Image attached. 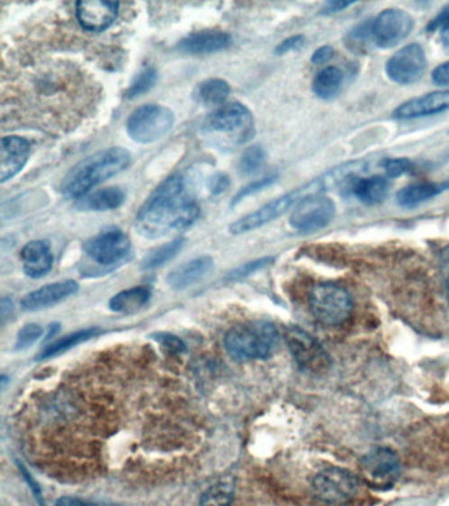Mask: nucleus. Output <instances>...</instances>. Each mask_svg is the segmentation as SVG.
Segmentation results:
<instances>
[{
	"label": "nucleus",
	"instance_id": "nucleus-1",
	"mask_svg": "<svg viewBox=\"0 0 449 506\" xmlns=\"http://www.w3.org/2000/svg\"><path fill=\"white\" fill-rule=\"evenodd\" d=\"M201 207L180 175L170 176L147 198L136 215V229L144 238L158 239L194 224Z\"/></svg>",
	"mask_w": 449,
	"mask_h": 506
},
{
	"label": "nucleus",
	"instance_id": "nucleus-2",
	"mask_svg": "<svg viewBox=\"0 0 449 506\" xmlns=\"http://www.w3.org/2000/svg\"><path fill=\"white\" fill-rule=\"evenodd\" d=\"M130 153L123 148H110L101 150L67 173L62 182L61 190L67 198H84L96 185L113 177L130 167Z\"/></svg>",
	"mask_w": 449,
	"mask_h": 506
},
{
	"label": "nucleus",
	"instance_id": "nucleus-3",
	"mask_svg": "<svg viewBox=\"0 0 449 506\" xmlns=\"http://www.w3.org/2000/svg\"><path fill=\"white\" fill-rule=\"evenodd\" d=\"M280 335L268 322L249 323L229 330L224 338V346L229 357L238 362L266 359L277 347Z\"/></svg>",
	"mask_w": 449,
	"mask_h": 506
},
{
	"label": "nucleus",
	"instance_id": "nucleus-4",
	"mask_svg": "<svg viewBox=\"0 0 449 506\" xmlns=\"http://www.w3.org/2000/svg\"><path fill=\"white\" fill-rule=\"evenodd\" d=\"M175 124V113L160 104H144L130 113L127 122L128 135L141 144L155 143L164 138Z\"/></svg>",
	"mask_w": 449,
	"mask_h": 506
},
{
	"label": "nucleus",
	"instance_id": "nucleus-5",
	"mask_svg": "<svg viewBox=\"0 0 449 506\" xmlns=\"http://www.w3.org/2000/svg\"><path fill=\"white\" fill-rule=\"evenodd\" d=\"M312 314L324 325H342L354 309L351 295L334 284H318L310 293Z\"/></svg>",
	"mask_w": 449,
	"mask_h": 506
},
{
	"label": "nucleus",
	"instance_id": "nucleus-6",
	"mask_svg": "<svg viewBox=\"0 0 449 506\" xmlns=\"http://www.w3.org/2000/svg\"><path fill=\"white\" fill-rule=\"evenodd\" d=\"M359 485V479L352 472L331 467L314 477L311 489L319 501L340 505L351 501L356 496Z\"/></svg>",
	"mask_w": 449,
	"mask_h": 506
},
{
	"label": "nucleus",
	"instance_id": "nucleus-7",
	"mask_svg": "<svg viewBox=\"0 0 449 506\" xmlns=\"http://www.w3.org/2000/svg\"><path fill=\"white\" fill-rule=\"evenodd\" d=\"M402 474L400 457L389 448H374L360 462V474L369 487L381 489L393 488Z\"/></svg>",
	"mask_w": 449,
	"mask_h": 506
},
{
	"label": "nucleus",
	"instance_id": "nucleus-8",
	"mask_svg": "<svg viewBox=\"0 0 449 506\" xmlns=\"http://www.w3.org/2000/svg\"><path fill=\"white\" fill-rule=\"evenodd\" d=\"M337 214L331 198L323 194L307 195L301 199L290 217V226L301 232H315L326 229Z\"/></svg>",
	"mask_w": 449,
	"mask_h": 506
},
{
	"label": "nucleus",
	"instance_id": "nucleus-9",
	"mask_svg": "<svg viewBox=\"0 0 449 506\" xmlns=\"http://www.w3.org/2000/svg\"><path fill=\"white\" fill-rule=\"evenodd\" d=\"M285 339L300 368L311 374H322L331 366V360L322 344L305 330L289 327L286 330Z\"/></svg>",
	"mask_w": 449,
	"mask_h": 506
},
{
	"label": "nucleus",
	"instance_id": "nucleus-10",
	"mask_svg": "<svg viewBox=\"0 0 449 506\" xmlns=\"http://www.w3.org/2000/svg\"><path fill=\"white\" fill-rule=\"evenodd\" d=\"M414 28L410 14L400 8L383 10L372 24L374 44L382 50H391L408 39Z\"/></svg>",
	"mask_w": 449,
	"mask_h": 506
},
{
	"label": "nucleus",
	"instance_id": "nucleus-11",
	"mask_svg": "<svg viewBox=\"0 0 449 506\" xmlns=\"http://www.w3.org/2000/svg\"><path fill=\"white\" fill-rule=\"evenodd\" d=\"M84 249L93 263L101 267L116 266L130 253V240L121 230H106L91 238Z\"/></svg>",
	"mask_w": 449,
	"mask_h": 506
},
{
	"label": "nucleus",
	"instance_id": "nucleus-12",
	"mask_svg": "<svg viewBox=\"0 0 449 506\" xmlns=\"http://www.w3.org/2000/svg\"><path fill=\"white\" fill-rule=\"evenodd\" d=\"M427 68L425 50L419 44H410L398 50L386 62V74L400 85H411L420 81Z\"/></svg>",
	"mask_w": 449,
	"mask_h": 506
},
{
	"label": "nucleus",
	"instance_id": "nucleus-13",
	"mask_svg": "<svg viewBox=\"0 0 449 506\" xmlns=\"http://www.w3.org/2000/svg\"><path fill=\"white\" fill-rule=\"evenodd\" d=\"M307 189L309 187L305 185V186L295 190V192L289 193V194L283 195V197L277 199H273L265 206L258 209L257 212L238 219V221L232 224L229 230H231L232 234L238 235L252 231V230L258 229V227L264 226V224H268L269 221H274V219L285 214L292 204L298 203L301 199L310 195Z\"/></svg>",
	"mask_w": 449,
	"mask_h": 506
},
{
	"label": "nucleus",
	"instance_id": "nucleus-14",
	"mask_svg": "<svg viewBox=\"0 0 449 506\" xmlns=\"http://www.w3.org/2000/svg\"><path fill=\"white\" fill-rule=\"evenodd\" d=\"M206 127L219 133H240L241 140H248L253 133V116L244 104L235 102L215 110L207 118Z\"/></svg>",
	"mask_w": 449,
	"mask_h": 506
},
{
	"label": "nucleus",
	"instance_id": "nucleus-15",
	"mask_svg": "<svg viewBox=\"0 0 449 506\" xmlns=\"http://www.w3.org/2000/svg\"><path fill=\"white\" fill-rule=\"evenodd\" d=\"M119 3L84 0L76 3V19L90 32H103L118 18Z\"/></svg>",
	"mask_w": 449,
	"mask_h": 506
},
{
	"label": "nucleus",
	"instance_id": "nucleus-16",
	"mask_svg": "<svg viewBox=\"0 0 449 506\" xmlns=\"http://www.w3.org/2000/svg\"><path fill=\"white\" fill-rule=\"evenodd\" d=\"M449 110V90L434 91L400 104L393 113L394 118L410 121L436 115Z\"/></svg>",
	"mask_w": 449,
	"mask_h": 506
},
{
	"label": "nucleus",
	"instance_id": "nucleus-17",
	"mask_svg": "<svg viewBox=\"0 0 449 506\" xmlns=\"http://www.w3.org/2000/svg\"><path fill=\"white\" fill-rule=\"evenodd\" d=\"M31 147L25 139L19 136H5L0 147V178L2 182L11 180L22 172L30 158Z\"/></svg>",
	"mask_w": 449,
	"mask_h": 506
},
{
	"label": "nucleus",
	"instance_id": "nucleus-18",
	"mask_svg": "<svg viewBox=\"0 0 449 506\" xmlns=\"http://www.w3.org/2000/svg\"><path fill=\"white\" fill-rule=\"evenodd\" d=\"M76 292H78V284L76 281L67 280L49 284L25 295L22 300V308L28 312L50 308L67 300L70 295L76 294Z\"/></svg>",
	"mask_w": 449,
	"mask_h": 506
},
{
	"label": "nucleus",
	"instance_id": "nucleus-19",
	"mask_svg": "<svg viewBox=\"0 0 449 506\" xmlns=\"http://www.w3.org/2000/svg\"><path fill=\"white\" fill-rule=\"evenodd\" d=\"M231 44V36L220 31H202L181 40L178 50L187 55H210L227 50Z\"/></svg>",
	"mask_w": 449,
	"mask_h": 506
},
{
	"label": "nucleus",
	"instance_id": "nucleus-20",
	"mask_svg": "<svg viewBox=\"0 0 449 506\" xmlns=\"http://www.w3.org/2000/svg\"><path fill=\"white\" fill-rule=\"evenodd\" d=\"M22 261V269L27 276L40 278L47 275L52 269L53 253L48 241H30L20 253Z\"/></svg>",
	"mask_w": 449,
	"mask_h": 506
},
{
	"label": "nucleus",
	"instance_id": "nucleus-21",
	"mask_svg": "<svg viewBox=\"0 0 449 506\" xmlns=\"http://www.w3.org/2000/svg\"><path fill=\"white\" fill-rule=\"evenodd\" d=\"M212 266H214V261L209 256L194 258V260L184 263V266L170 272L166 278L167 284H169L170 288L175 290L189 288V286L199 283L202 278L206 277L207 273L211 271Z\"/></svg>",
	"mask_w": 449,
	"mask_h": 506
},
{
	"label": "nucleus",
	"instance_id": "nucleus-22",
	"mask_svg": "<svg viewBox=\"0 0 449 506\" xmlns=\"http://www.w3.org/2000/svg\"><path fill=\"white\" fill-rule=\"evenodd\" d=\"M391 192V182L381 176L374 177L360 178L355 181L352 193L355 197L359 199L361 203L374 206V204L382 203L388 198Z\"/></svg>",
	"mask_w": 449,
	"mask_h": 506
},
{
	"label": "nucleus",
	"instance_id": "nucleus-23",
	"mask_svg": "<svg viewBox=\"0 0 449 506\" xmlns=\"http://www.w3.org/2000/svg\"><path fill=\"white\" fill-rule=\"evenodd\" d=\"M445 190H448L445 182H442V184L419 182V184L409 185L398 193V204L406 207V209H411V207L418 206L423 202L430 201L436 195L442 194Z\"/></svg>",
	"mask_w": 449,
	"mask_h": 506
},
{
	"label": "nucleus",
	"instance_id": "nucleus-24",
	"mask_svg": "<svg viewBox=\"0 0 449 506\" xmlns=\"http://www.w3.org/2000/svg\"><path fill=\"white\" fill-rule=\"evenodd\" d=\"M124 199H126V194L123 190L119 187H106V189L98 190V192L91 193L82 198L79 207L90 210V212H108V210L121 207Z\"/></svg>",
	"mask_w": 449,
	"mask_h": 506
},
{
	"label": "nucleus",
	"instance_id": "nucleus-25",
	"mask_svg": "<svg viewBox=\"0 0 449 506\" xmlns=\"http://www.w3.org/2000/svg\"><path fill=\"white\" fill-rule=\"evenodd\" d=\"M229 93H231V87L226 81L212 78L201 82L195 87L193 96H194L195 102L203 106H220L229 98Z\"/></svg>",
	"mask_w": 449,
	"mask_h": 506
},
{
	"label": "nucleus",
	"instance_id": "nucleus-26",
	"mask_svg": "<svg viewBox=\"0 0 449 506\" xmlns=\"http://www.w3.org/2000/svg\"><path fill=\"white\" fill-rule=\"evenodd\" d=\"M149 300L150 289L147 286H139V288L124 290V292L113 295L110 301V309L115 312H121V314H130V312H135L143 308L145 303H149Z\"/></svg>",
	"mask_w": 449,
	"mask_h": 506
},
{
	"label": "nucleus",
	"instance_id": "nucleus-27",
	"mask_svg": "<svg viewBox=\"0 0 449 506\" xmlns=\"http://www.w3.org/2000/svg\"><path fill=\"white\" fill-rule=\"evenodd\" d=\"M344 74L339 68L328 67L318 73L312 82V91L320 99H331L342 89Z\"/></svg>",
	"mask_w": 449,
	"mask_h": 506
},
{
	"label": "nucleus",
	"instance_id": "nucleus-28",
	"mask_svg": "<svg viewBox=\"0 0 449 506\" xmlns=\"http://www.w3.org/2000/svg\"><path fill=\"white\" fill-rule=\"evenodd\" d=\"M99 332L101 331L98 329H86L67 335V337L56 340V342L49 344L47 348H44V351L40 354V359H49V357H57V355L62 354V352L67 351V349L73 348L78 344L87 342L91 338L96 337Z\"/></svg>",
	"mask_w": 449,
	"mask_h": 506
},
{
	"label": "nucleus",
	"instance_id": "nucleus-29",
	"mask_svg": "<svg viewBox=\"0 0 449 506\" xmlns=\"http://www.w3.org/2000/svg\"><path fill=\"white\" fill-rule=\"evenodd\" d=\"M184 239H175V240L170 241V243L162 244L160 247H156L152 249L147 256H145L143 260L144 269H155L158 267L165 266L167 261L173 260L181 249L184 246Z\"/></svg>",
	"mask_w": 449,
	"mask_h": 506
},
{
	"label": "nucleus",
	"instance_id": "nucleus-30",
	"mask_svg": "<svg viewBox=\"0 0 449 506\" xmlns=\"http://www.w3.org/2000/svg\"><path fill=\"white\" fill-rule=\"evenodd\" d=\"M234 493V483L221 480L202 494L199 506H231Z\"/></svg>",
	"mask_w": 449,
	"mask_h": 506
},
{
	"label": "nucleus",
	"instance_id": "nucleus-31",
	"mask_svg": "<svg viewBox=\"0 0 449 506\" xmlns=\"http://www.w3.org/2000/svg\"><path fill=\"white\" fill-rule=\"evenodd\" d=\"M157 82V72L153 68H147L133 79L132 85L127 90V98L133 99L136 96L143 95L155 86Z\"/></svg>",
	"mask_w": 449,
	"mask_h": 506
},
{
	"label": "nucleus",
	"instance_id": "nucleus-32",
	"mask_svg": "<svg viewBox=\"0 0 449 506\" xmlns=\"http://www.w3.org/2000/svg\"><path fill=\"white\" fill-rule=\"evenodd\" d=\"M264 161H265V152H264L263 148L255 145V147H249L243 153L240 161H238V169L244 175H252L264 164Z\"/></svg>",
	"mask_w": 449,
	"mask_h": 506
},
{
	"label": "nucleus",
	"instance_id": "nucleus-33",
	"mask_svg": "<svg viewBox=\"0 0 449 506\" xmlns=\"http://www.w3.org/2000/svg\"><path fill=\"white\" fill-rule=\"evenodd\" d=\"M381 167L385 170L386 176L391 178L400 177V176L410 173L413 170V163L409 158H385L381 163Z\"/></svg>",
	"mask_w": 449,
	"mask_h": 506
},
{
	"label": "nucleus",
	"instance_id": "nucleus-34",
	"mask_svg": "<svg viewBox=\"0 0 449 506\" xmlns=\"http://www.w3.org/2000/svg\"><path fill=\"white\" fill-rule=\"evenodd\" d=\"M42 329L39 325H27L20 330L18 334V340H16V348L22 349L27 348V347L32 346L33 343L39 340L41 337Z\"/></svg>",
	"mask_w": 449,
	"mask_h": 506
},
{
	"label": "nucleus",
	"instance_id": "nucleus-35",
	"mask_svg": "<svg viewBox=\"0 0 449 506\" xmlns=\"http://www.w3.org/2000/svg\"><path fill=\"white\" fill-rule=\"evenodd\" d=\"M273 258H260V260L251 261V263L244 264L240 268L235 269L231 275L229 276V280L238 281L241 278L248 277V276L253 275V273L260 271V269L265 268L268 264L272 263Z\"/></svg>",
	"mask_w": 449,
	"mask_h": 506
},
{
	"label": "nucleus",
	"instance_id": "nucleus-36",
	"mask_svg": "<svg viewBox=\"0 0 449 506\" xmlns=\"http://www.w3.org/2000/svg\"><path fill=\"white\" fill-rule=\"evenodd\" d=\"M275 180H277L275 176H268V177H264L261 178V180L252 182V184H249L248 186L241 189V192H238V194L236 195L234 199V204L243 201L244 198L251 197V195L256 194V193L261 192V190H264L265 187L270 186V185L274 184Z\"/></svg>",
	"mask_w": 449,
	"mask_h": 506
},
{
	"label": "nucleus",
	"instance_id": "nucleus-37",
	"mask_svg": "<svg viewBox=\"0 0 449 506\" xmlns=\"http://www.w3.org/2000/svg\"><path fill=\"white\" fill-rule=\"evenodd\" d=\"M155 339L161 344L162 348L166 349L170 354H182L186 351V346L180 338L175 337V335L157 334Z\"/></svg>",
	"mask_w": 449,
	"mask_h": 506
},
{
	"label": "nucleus",
	"instance_id": "nucleus-38",
	"mask_svg": "<svg viewBox=\"0 0 449 506\" xmlns=\"http://www.w3.org/2000/svg\"><path fill=\"white\" fill-rule=\"evenodd\" d=\"M231 181L226 173H216L209 180V190L211 194L219 195L221 193H226L229 190Z\"/></svg>",
	"mask_w": 449,
	"mask_h": 506
},
{
	"label": "nucleus",
	"instance_id": "nucleus-39",
	"mask_svg": "<svg viewBox=\"0 0 449 506\" xmlns=\"http://www.w3.org/2000/svg\"><path fill=\"white\" fill-rule=\"evenodd\" d=\"M432 82L437 86L448 87L449 86V61L445 64L439 65L435 68L432 72Z\"/></svg>",
	"mask_w": 449,
	"mask_h": 506
},
{
	"label": "nucleus",
	"instance_id": "nucleus-40",
	"mask_svg": "<svg viewBox=\"0 0 449 506\" xmlns=\"http://www.w3.org/2000/svg\"><path fill=\"white\" fill-rule=\"evenodd\" d=\"M303 40L305 37L297 35L289 37V39L283 40L277 48H275V53L277 55H285V53L292 52V50H297L301 45L303 44Z\"/></svg>",
	"mask_w": 449,
	"mask_h": 506
},
{
	"label": "nucleus",
	"instance_id": "nucleus-41",
	"mask_svg": "<svg viewBox=\"0 0 449 506\" xmlns=\"http://www.w3.org/2000/svg\"><path fill=\"white\" fill-rule=\"evenodd\" d=\"M447 25H449V5L445 10H442V13L436 18L431 20L427 31L428 32H436V31H442Z\"/></svg>",
	"mask_w": 449,
	"mask_h": 506
},
{
	"label": "nucleus",
	"instance_id": "nucleus-42",
	"mask_svg": "<svg viewBox=\"0 0 449 506\" xmlns=\"http://www.w3.org/2000/svg\"><path fill=\"white\" fill-rule=\"evenodd\" d=\"M334 48L329 47V45H324V47L319 48V50H315L314 55L311 57L312 64L322 65L328 62L329 59L334 57Z\"/></svg>",
	"mask_w": 449,
	"mask_h": 506
},
{
	"label": "nucleus",
	"instance_id": "nucleus-43",
	"mask_svg": "<svg viewBox=\"0 0 449 506\" xmlns=\"http://www.w3.org/2000/svg\"><path fill=\"white\" fill-rule=\"evenodd\" d=\"M354 2H344V0H335V2H328L324 5L323 10L320 14L323 15H332V14L342 13V11L346 10V8L354 5Z\"/></svg>",
	"mask_w": 449,
	"mask_h": 506
},
{
	"label": "nucleus",
	"instance_id": "nucleus-44",
	"mask_svg": "<svg viewBox=\"0 0 449 506\" xmlns=\"http://www.w3.org/2000/svg\"><path fill=\"white\" fill-rule=\"evenodd\" d=\"M56 506H116L111 504H102V502L84 501L81 499H74V497H62L57 501Z\"/></svg>",
	"mask_w": 449,
	"mask_h": 506
},
{
	"label": "nucleus",
	"instance_id": "nucleus-45",
	"mask_svg": "<svg viewBox=\"0 0 449 506\" xmlns=\"http://www.w3.org/2000/svg\"><path fill=\"white\" fill-rule=\"evenodd\" d=\"M440 273L449 293V246L440 253Z\"/></svg>",
	"mask_w": 449,
	"mask_h": 506
},
{
	"label": "nucleus",
	"instance_id": "nucleus-46",
	"mask_svg": "<svg viewBox=\"0 0 449 506\" xmlns=\"http://www.w3.org/2000/svg\"><path fill=\"white\" fill-rule=\"evenodd\" d=\"M0 309H2V321L4 322L5 318L11 315V312H13V303L8 298H3Z\"/></svg>",
	"mask_w": 449,
	"mask_h": 506
},
{
	"label": "nucleus",
	"instance_id": "nucleus-47",
	"mask_svg": "<svg viewBox=\"0 0 449 506\" xmlns=\"http://www.w3.org/2000/svg\"><path fill=\"white\" fill-rule=\"evenodd\" d=\"M440 40H442L443 45L449 50V25L440 31Z\"/></svg>",
	"mask_w": 449,
	"mask_h": 506
}]
</instances>
